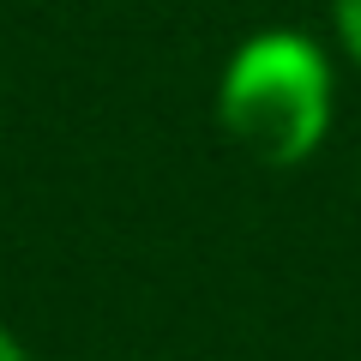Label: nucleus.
I'll return each instance as SVG.
<instances>
[{"mask_svg": "<svg viewBox=\"0 0 361 361\" xmlns=\"http://www.w3.org/2000/svg\"><path fill=\"white\" fill-rule=\"evenodd\" d=\"M331 115H337V73H331V54L307 30H289V25L253 30L223 61L217 127L253 163L301 169L331 139Z\"/></svg>", "mask_w": 361, "mask_h": 361, "instance_id": "f257e3e1", "label": "nucleus"}, {"mask_svg": "<svg viewBox=\"0 0 361 361\" xmlns=\"http://www.w3.org/2000/svg\"><path fill=\"white\" fill-rule=\"evenodd\" d=\"M331 30L343 42V54L361 66V0H331Z\"/></svg>", "mask_w": 361, "mask_h": 361, "instance_id": "f03ea898", "label": "nucleus"}, {"mask_svg": "<svg viewBox=\"0 0 361 361\" xmlns=\"http://www.w3.org/2000/svg\"><path fill=\"white\" fill-rule=\"evenodd\" d=\"M0 361H30V349L18 343V331H6V325H0Z\"/></svg>", "mask_w": 361, "mask_h": 361, "instance_id": "7ed1b4c3", "label": "nucleus"}]
</instances>
